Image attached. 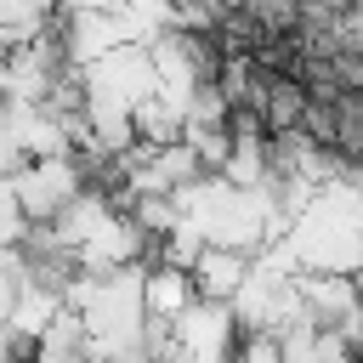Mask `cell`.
Here are the masks:
<instances>
[{
    "mask_svg": "<svg viewBox=\"0 0 363 363\" xmlns=\"http://www.w3.org/2000/svg\"><path fill=\"white\" fill-rule=\"evenodd\" d=\"M176 363H204V357H233V340H238V323H233V306L227 301H193L176 323Z\"/></svg>",
    "mask_w": 363,
    "mask_h": 363,
    "instance_id": "3",
    "label": "cell"
},
{
    "mask_svg": "<svg viewBox=\"0 0 363 363\" xmlns=\"http://www.w3.org/2000/svg\"><path fill=\"white\" fill-rule=\"evenodd\" d=\"M193 301H199V289H193V272H187V267H170V261L142 267V318L176 323Z\"/></svg>",
    "mask_w": 363,
    "mask_h": 363,
    "instance_id": "4",
    "label": "cell"
},
{
    "mask_svg": "<svg viewBox=\"0 0 363 363\" xmlns=\"http://www.w3.org/2000/svg\"><path fill=\"white\" fill-rule=\"evenodd\" d=\"M23 238H28V216H23L17 193H11V182H0V255L17 250Z\"/></svg>",
    "mask_w": 363,
    "mask_h": 363,
    "instance_id": "10",
    "label": "cell"
},
{
    "mask_svg": "<svg viewBox=\"0 0 363 363\" xmlns=\"http://www.w3.org/2000/svg\"><path fill=\"white\" fill-rule=\"evenodd\" d=\"M6 182H11V193H17V204H23L28 221H51L85 187V170H79L74 153H57V159H23Z\"/></svg>",
    "mask_w": 363,
    "mask_h": 363,
    "instance_id": "2",
    "label": "cell"
},
{
    "mask_svg": "<svg viewBox=\"0 0 363 363\" xmlns=\"http://www.w3.org/2000/svg\"><path fill=\"white\" fill-rule=\"evenodd\" d=\"M340 6H363V0H340Z\"/></svg>",
    "mask_w": 363,
    "mask_h": 363,
    "instance_id": "14",
    "label": "cell"
},
{
    "mask_svg": "<svg viewBox=\"0 0 363 363\" xmlns=\"http://www.w3.org/2000/svg\"><path fill=\"white\" fill-rule=\"evenodd\" d=\"M28 153H23V142H17V130H11V113H6V102H0V182L23 164Z\"/></svg>",
    "mask_w": 363,
    "mask_h": 363,
    "instance_id": "12",
    "label": "cell"
},
{
    "mask_svg": "<svg viewBox=\"0 0 363 363\" xmlns=\"http://www.w3.org/2000/svg\"><path fill=\"white\" fill-rule=\"evenodd\" d=\"M28 363H91V357H85V352H40V346H34Z\"/></svg>",
    "mask_w": 363,
    "mask_h": 363,
    "instance_id": "13",
    "label": "cell"
},
{
    "mask_svg": "<svg viewBox=\"0 0 363 363\" xmlns=\"http://www.w3.org/2000/svg\"><path fill=\"white\" fill-rule=\"evenodd\" d=\"M233 363H284L278 335H267V329H238V340H233Z\"/></svg>",
    "mask_w": 363,
    "mask_h": 363,
    "instance_id": "9",
    "label": "cell"
},
{
    "mask_svg": "<svg viewBox=\"0 0 363 363\" xmlns=\"http://www.w3.org/2000/svg\"><path fill=\"white\" fill-rule=\"evenodd\" d=\"M130 125H136V142H142V147L182 142V108H176V102H164L159 91H153L147 102H136V108H130Z\"/></svg>",
    "mask_w": 363,
    "mask_h": 363,
    "instance_id": "8",
    "label": "cell"
},
{
    "mask_svg": "<svg viewBox=\"0 0 363 363\" xmlns=\"http://www.w3.org/2000/svg\"><path fill=\"white\" fill-rule=\"evenodd\" d=\"M357 289H363V272H357Z\"/></svg>",
    "mask_w": 363,
    "mask_h": 363,
    "instance_id": "15",
    "label": "cell"
},
{
    "mask_svg": "<svg viewBox=\"0 0 363 363\" xmlns=\"http://www.w3.org/2000/svg\"><path fill=\"white\" fill-rule=\"evenodd\" d=\"M187 272H193V289H199L204 301H233V289H238V284H244V272H250V255L204 244V250H199V261H193Z\"/></svg>",
    "mask_w": 363,
    "mask_h": 363,
    "instance_id": "5",
    "label": "cell"
},
{
    "mask_svg": "<svg viewBox=\"0 0 363 363\" xmlns=\"http://www.w3.org/2000/svg\"><path fill=\"white\" fill-rule=\"evenodd\" d=\"M79 74H85V102H108V108H125V113L159 91L153 57H147V45H136V40H125V45H113V51H102V57H96V62H85Z\"/></svg>",
    "mask_w": 363,
    "mask_h": 363,
    "instance_id": "1",
    "label": "cell"
},
{
    "mask_svg": "<svg viewBox=\"0 0 363 363\" xmlns=\"http://www.w3.org/2000/svg\"><path fill=\"white\" fill-rule=\"evenodd\" d=\"M278 352H284V363H357V357L346 352V340H340L335 329H318V323L284 329V335H278Z\"/></svg>",
    "mask_w": 363,
    "mask_h": 363,
    "instance_id": "7",
    "label": "cell"
},
{
    "mask_svg": "<svg viewBox=\"0 0 363 363\" xmlns=\"http://www.w3.org/2000/svg\"><path fill=\"white\" fill-rule=\"evenodd\" d=\"M306 102H312L306 79H295V74H267V96H261V108H255V113H261L267 136H278V130H295V125H301Z\"/></svg>",
    "mask_w": 363,
    "mask_h": 363,
    "instance_id": "6",
    "label": "cell"
},
{
    "mask_svg": "<svg viewBox=\"0 0 363 363\" xmlns=\"http://www.w3.org/2000/svg\"><path fill=\"white\" fill-rule=\"evenodd\" d=\"M17 284H23V272H17V250H6V255H0V329L11 323V306H17Z\"/></svg>",
    "mask_w": 363,
    "mask_h": 363,
    "instance_id": "11",
    "label": "cell"
}]
</instances>
